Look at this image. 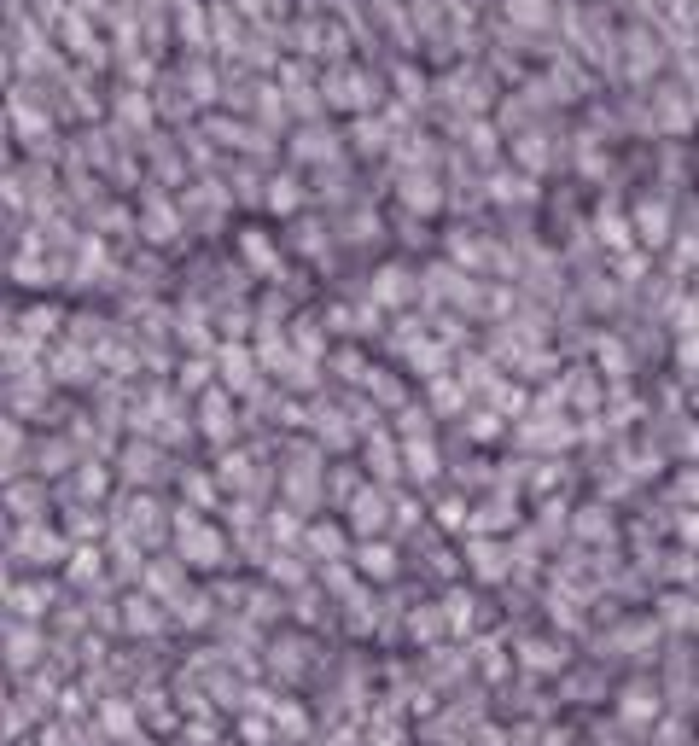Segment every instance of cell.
<instances>
[{
    "label": "cell",
    "instance_id": "6da1fadb",
    "mask_svg": "<svg viewBox=\"0 0 699 746\" xmlns=\"http://www.w3.org/2000/svg\"><path fill=\"white\" fill-rule=\"evenodd\" d=\"M379 298H408V274L385 269V274H379Z\"/></svg>",
    "mask_w": 699,
    "mask_h": 746
},
{
    "label": "cell",
    "instance_id": "7a4b0ae2",
    "mask_svg": "<svg viewBox=\"0 0 699 746\" xmlns=\"http://www.w3.org/2000/svg\"><path fill=\"white\" fill-rule=\"evenodd\" d=\"M367 572L385 577V572H391V554H385V548H367Z\"/></svg>",
    "mask_w": 699,
    "mask_h": 746
},
{
    "label": "cell",
    "instance_id": "3957f363",
    "mask_svg": "<svg viewBox=\"0 0 699 746\" xmlns=\"http://www.w3.org/2000/svg\"><path fill=\"white\" fill-rule=\"evenodd\" d=\"M257 6H263V0H239V12H257Z\"/></svg>",
    "mask_w": 699,
    "mask_h": 746
}]
</instances>
